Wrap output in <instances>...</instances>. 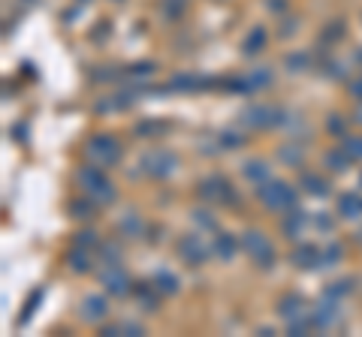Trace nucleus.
Segmentation results:
<instances>
[{"mask_svg": "<svg viewBox=\"0 0 362 337\" xmlns=\"http://www.w3.org/2000/svg\"><path fill=\"white\" fill-rule=\"evenodd\" d=\"M75 184L82 187V193H85L88 199H94L97 205H112L118 199L115 193V184H112L109 178H106V172H103V166H97V163H82L79 166V172H75Z\"/></svg>", "mask_w": 362, "mask_h": 337, "instance_id": "obj_1", "label": "nucleus"}, {"mask_svg": "<svg viewBox=\"0 0 362 337\" xmlns=\"http://www.w3.org/2000/svg\"><path fill=\"white\" fill-rule=\"evenodd\" d=\"M256 199H260L269 211L287 214L290 208H296V205H299V190H293L287 181H272L269 178L266 184L256 187Z\"/></svg>", "mask_w": 362, "mask_h": 337, "instance_id": "obj_2", "label": "nucleus"}, {"mask_svg": "<svg viewBox=\"0 0 362 337\" xmlns=\"http://www.w3.org/2000/svg\"><path fill=\"white\" fill-rule=\"evenodd\" d=\"M85 157L90 163L103 166V168H112L121 163V157H124V151H121V142L115 136H106V133H97L90 136L88 145H85Z\"/></svg>", "mask_w": 362, "mask_h": 337, "instance_id": "obj_3", "label": "nucleus"}, {"mask_svg": "<svg viewBox=\"0 0 362 337\" xmlns=\"http://www.w3.org/2000/svg\"><path fill=\"white\" fill-rule=\"evenodd\" d=\"M284 109H278V105H248L245 112H241V124L248 129H275V127H284Z\"/></svg>", "mask_w": 362, "mask_h": 337, "instance_id": "obj_4", "label": "nucleus"}, {"mask_svg": "<svg viewBox=\"0 0 362 337\" xmlns=\"http://www.w3.org/2000/svg\"><path fill=\"white\" fill-rule=\"evenodd\" d=\"M241 250H245L248 256H251L254 262L263 268V271L275 265V247H272V241L266 238V232H260V229H248V232L241 235Z\"/></svg>", "mask_w": 362, "mask_h": 337, "instance_id": "obj_5", "label": "nucleus"}, {"mask_svg": "<svg viewBox=\"0 0 362 337\" xmlns=\"http://www.w3.org/2000/svg\"><path fill=\"white\" fill-rule=\"evenodd\" d=\"M142 166H145V175L163 181V178H172V175L178 172V157L172 154L169 148H151L148 154L142 157Z\"/></svg>", "mask_w": 362, "mask_h": 337, "instance_id": "obj_6", "label": "nucleus"}, {"mask_svg": "<svg viewBox=\"0 0 362 337\" xmlns=\"http://www.w3.org/2000/svg\"><path fill=\"white\" fill-rule=\"evenodd\" d=\"M200 196L208 202H221V205H239V193L224 175H208L206 181H200Z\"/></svg>", "mask_w": 362, "mask_h": 337, "instance_id": "obj_7", "label": "nucleus"}, {"mask_svg": "<svg viewBox=\"0 0 362 337\" xmlns=\"http://www.w3.org/2000/svg\"><path fill=\"white\" fill-rule=\"evenodd\" d=\"M311 319H314V328H317V332H329V328H335V325L344 319L341 301H335V298L323 295L320 301H317V308L311 310Z\"/></svg>", "mask_w": 362, "mask_h": 337, "instance_id": "obj_8", "label": "nucleus"}, {"mask_svg": "<svg viewBox=\"0 0 362 337\" xmlns=\"http://www.w3.org/2000/svg\"><path fill=\"white\" fill-rule=\"evenodd\" d=\"M100 283H103V289L109 295H115V298H124V295H130L133 292V283H130V274L121 268V262L115 265H103V271H100Z\"/></svg>", "mask_w": 362, "mask_h": 337, "instance_id": "obj_9", "label": "nucleus"}, {"mask_svg": "<svg viewBox=\"0 0 362 337\" xmlns=\"http://www.w3.org/2000/svg\"><path fill=\"white\" fill-rule=\"evenodd\" d=\"M211 250L206 241L200 238V235H184V238L178 241V256H181V262H187V265H206L208 262V256H211Z\"/></svg>", "mask_w": 362, "mask_h": 337, "instance_id": "obj_10", "label": "nucleus"}, {"mask_svg": "<svg viewBox=\"0 0 362 337\" xmlns=\"http://www.w3.org/2000/svg\"><path fill=\"white\" fill-rule=\"evenodd\" d=\"M308 220H311V214H308L305 208H290L287 214H281V232H284V238H290V241H299L302 238V232H305V226H308Z\"/></svg>", "mask_w": 362, "mask_h": 337, "instance_id": "obj_11", "label": "nucleus"}, {"mask_svg": "<svg viewBox=\"0 0 362 337\" xmlns=\"http://www.w3.org/2000/svg\"><path fill=\"white\" fill-rule=\"evenodd\" d=\"M79 316L90 325H100V323H106V316H109V301H106L103 295H85L79 304Z\"/></svg>", "mask_w": 362, "mask_h": 337, "instance_id": "obj_12", "label": "nucleus"}, {"mask_svg": "<svg viewBox=\"0 0 362 337\" xmlns=\"http://www.w3.org/2000/svg\"><path fill=\"white\" fill-rule=\"evenodd\" d=\"M290 262L296 268H305V271H314V268L320 265V247H317V244H299V247H293V253H290Z\"/></svg>", "mask_w": 362, "mask_h": 337, "instance_id": "obj_13", "label": "nucleus"}, {"mask_svg": "<svg viewBox=\"0 0 362 337\" xmlns=\"http://www.w3.org/2000/svg\"><path fill=\"white\" fill-rule=\"evenodd\" d=\"M67 268H70L73 274H88L90 268H94V256H90V250L73 244V247L67 250Z\"/></svg>", "mask_w": 362, "mask_h": 337, "instance_id": "obj_14", "label": "nucleus"}, {"mask_svg": "<svg viewBox=\"0 0 362 337\" xmlns=\"http://www.w3.org/2000/svg\"><path fill=\"white\" fill-rule=\"evenodd\" d=\"M305 313V298H302L299 292H287L278 298V316L284 319V323H290V319H296Z\"/></svg>", "mask_w": 362, "mask_h": 337, "instance_id": "obj_15", "label": "nucleus"}, {"mask_svg": "<svg viewBox=\"0 0 362 337\" xmlns=\"http://www.w3.org/2000/svg\"><path fill=\"white\" fill-rule=\"evenodd\" d=\"M299 187L305 190L308 196H317V199H323V196L332 193V184L323 178V175H317V172H302L299 175Z\"/></svg>", "mask_w": 362, "mask_h": 337, "instance_id": "obj_16", "label": "nucleus"}, {"mask_svg": "<svg viewBox=\"0 0 362 337\" xmlns=\"http://www.w3.org/2000/svg\"><path fill=\"white\" fill-rule=\"evenodd\" d=\"M241 238H236V235L230 232H217V238L211 241V250H215V256L221 259V262H232V256H236Z\"/></svg>", "mask_w": 362, "mask_h": 337, "instance_id": "obj_17", "label": "nucleus"}, {"mask_svg": "<svg viewBox=\"0 0 362 337\" xmlns=\"http://www.w3.org/2000/svg\"><path fill=\"white\" fill-rule=\"evenodd\" d=\"M338 217H341V220H357V217H362V193L350 190V193L338 196Z\"/></svg>", "mask_w": 362, "mask_h": 337, "instance_id": "obj_18", "label": "nucleus"}, {"mask_svg": "<svg viewBox=\"0 0 362 337\" xmlns=\"http://www.w3.org/2000/svg\"><path fill=\"white\" fill-rule=\"evenodd\" d=\"M133 298L139 301V308L145 310V313H154L157 310V301H160V289L148 286V283H133Z\"/></svg>", "mask_w": 362, "mask_h": 337, "instance_id": "obj_19", "label": "nucleus"}, {"mask_svg": "<svg viewBox=\"0 0 362 337\" xmlns=\"http://www.w3.org/2000/svg\"><path fill=\"white\" fill-rule=\"evenodd\" d=\"M269 82H272V70H266V66L245 73L241 75V94H256V90H263Z\"/></svg>", "mask_w": 362, "mask_h": 337, "instance_id": "obj_20", "label": "nucleus"}, {"mask_svg": "<svg viewBox=\"0 0 362 337\" xmlns=\"http://www.w3.org/2000/svg\"><path fill=\"white\" fill-rule=\"evenodd\" d=\"M196 88H202V79H200V75H191V73L172 75L169 84H166V90H169V94H193Z\"/></svg>", "mask_w": 362, "mask_h": 337, "instance_id": "obj_21", "label": "nucleus"}, {"mask_svg": "<svg viewBox=\"0 0 362 337\" xmlns=\"http://www.w3.org/2000/svg\"><path fill=\"white\" fill-rule=\"evenodd\" d=\"M323 163H326V168H329V172L341 175V172H347V168H350L353 157L347 154V151L341 148V145H338V148H329L326 154H323Z\"/></svg>", "mask_w": 362, "mask_h": 337, "instance_id": "obj_22", "label": "nucleus"}, {"mask_svg": "<svg viewBox=\"0 0 362 337\" xmlns=\"http://www.w3.org/2000/svg\"><path fill=\"white\" fill-rule=\"evenodd\" d=\"M241 175H245L251 184L260 187V184H266L272 178V168L266 166V160H248V163L241 166Z\"/></svg>", "mask_w": 362, "mask_h": 337, "instance_id": "obj_23", "label": "nucleus"}, {"mask_svg": "<svg viewBox=\"0 0 362 337\" xmlns=\"http://www.w3.org/2000/svg\"><path fill=\"white\" fill-rule=\"evenodd\" d=\"M263 49H266V27L256 25V27L251 30V34L245 36V42H241V55L251 58V55H260Z\"/></svg>", "mask_w": 362, "mask_h": 337, "instance_id": "obj_24", "label": "nucleus"}, {"mask_svg": "<svg viewBox=\"0 0 362 337\" xmlns=\"http://www.w3.org/2000/svg\"><path fill=\"white\" fill-rule=\"evenodd\" d=\"M121 235H124V238H142V235H145V223H142V217L136 211H127L124 217H121Z\"/></svg>", "mask_w": 362, "mask_h": 337, "instance_id": "obj_25", "label": "nucleus"}, {"mask_svg": "<svg viewBox=\"0 0 362 337\" xmlns=\"http://www.w3.org/2000/svg\"><path fill=\"white\" fill-rule=\"evenodd\" d=\"M302 145L299 142H284L281 148H278V160H281L284 166H290V168H302Z\"/></svg>", "mask_w": 362, "mask_h": 337, "instance_id": "obj_26", "label": "nucleus"}, {"mask_svg": "<svg viewBox=\"0 0 362 337\" xmlns=\"http://www.w3.org/2000/svg\"><path fill=\"white\" fill-rule=\"evenodd\" d=\"M94 199H88L85 193H82L79 199H73V202L70 205H67V211H70V217L73 220H90V217H94Z\"/></svg>", "mask_w": 362, "mask_h": 337, "instance_id": "obj_27", "label": "nucleus"}, {"mask_svg": "<svg viewBox=\"0 0 362 337\" xmlns=\"http://www.w3.org/2000/svg\"><path fill=\"white\" fill-rule=\"evenodd\" d=\"M154 286L160 289L163 295H176L181 283H178V277H176V274H172V271H166V268H160V271L154 274Z\"/></svg>", "mask_w": 362, "mask_h": 337, "instance_id": "obj_28", "label": "nucleus"}, {"mask_svg": "<svg viewBox=\"0 0 362 337\" xmlns=\"http://www.w3.org/2000/svg\"><path fill=\"white\" fill-rule=\"evenodd\" d=\"M341 256H344V250H341V244H335V241H329L326 247L320 250V265L317 268H335L338 262H341Z\"/></svg>", "mask_w": 362, "mask_h": 337, "instance_id": "obj_29", "label": "nucleus"}, {"mask_svg": "<svg viewBox=\"0 0 362 337\" xmlns=\"http://www.w3.org/2000/svg\"><path fill=\"white\" fill-rule=\"evenodd\" d=\"M97 250H100V259H103V265H115V262H121V244H115V241H100L97 244Z\"/></svg>", "mask_w": 362, "mask_h": 337, "instance_id": "obj_30", "label": "nucleus"}, {"mask_svg": "<svg viewBox=\"0 0 362 337\" xmlns=\"http://www.w3.org/2000/svg\"><path fill=\"white\" fill-rule=\"evenodd\" d=\"M341 148L353 157V163H362V136H341Z\"/></svg>", "mask_w": 362, "mask_h": 337, "instance_id": "obj_31", "label": "nucleus"}, {"mask_svg": "<svg viewBox=\"0 0 362 337\" xmlns=\"http://www.w3.org/2000/svg\"><path fill=\"white\" fill-rule=\"evenodd\" d=\"M350 292H353V283L350 280H335V283H329V286L323 289V295L335 298V301H341V298L350 295Z\"/></svg>", "mask_w": 362, "mask_h": 337, "instance_id": "obj_32", "label": "nucleus"}, {"mask_svg": "<svg viewBox=\"0 0 362 337\" xmlns=\"http://www.w3.org/2000/svg\"><path fill=\"white\" fill-rule=\"evenodd\" d=\"M103 334H112V337H118V334H142V325L124 319V323H118V325H106Z\"/></svg>", "mask_w": 362, "mask_h": 337, "instance_id": "obj_33", "label": "nucleus"}, {"mask_svg": "<svg viewBox=\"0 0 362 337\" xmlns=\"http://www.w3.org/2000/svg\"><path fill=\"white\" fill-rule=\"evenodd\" d=\"M193 223L200 226V229H206V232H217V220H215V214L206 211V208H196V211H193Z\"/></svg>", "mask_w": 362, "mask_h": 337, "instance_id": "obj_34", "label": "nucleus"}, {"mask_svg": "<svg viewBox=\"0 0 362 337\" xmlns=\"http://www.w3.org/2000/svg\"><path fill=\"white\" fill-rule=\"evenodd\" d=\"M73 244H79V247L94 250L97 244H100V238H97V232H94V229H82V232H75V235H73Z\"/></svg>", "mask_w": 362, "mask_h": 337, "instance_id": "obj_35", "label": "nucleus"}, {"mask_svg": "<svg viewBox=\"0 0 362 337\" xmlns=\"http://www.w3.org/2000/svg\"><path fill=\"white\" fill-rule=\"evenodd\" d=\"M217 139H221V145H217L221 151H236V148H241V145H245V142H241V136L232 133V129H224Z\"/></svg>", "mask_w": 362, "mask_h": 337, "instance_id": "obj_36", "label": "nucleus"}, {"mask_svg": "<svg viewBox=\"0 0 362 337\" xmlns=\"http://www.w3.org/2000/svg\"><path fill=\"white\" fill-rule=\"evenodd\" d=\"M308 64H311V58L302 55V51H293V55H287V70H290V73H302Z\"/></svg>", "mask_w": 362, "mask_h": 337, "instance_id": "obj_37", "label": "nucleus"}, {"mask_svg": "<svg viewBox=\"0 0 362 337\" xmlns=\"http://www.w3.org/2000/svg\"><path fill=\"white\" fill-rule=\"evenodd\" d=\"M154 70H157L154 64H148V60H142V64H133L127 73H130L133 79H148V75H154Z\"/></svg>", "mask_w": 362, "mask_h": 337, "instance_id": "obj_38", "label": "nucleus"}, {"mask_svg": "<svg viewBox=\"0 0 362 337\" xmlns=\"http://www.w3.org/2000/svg\"><path fill=\"white\" fill-rule=\"evenodd\" d=\"M40 298H43V289H36V292H30L27 304H25V313H21V316H19V323H21V325H25L27 319H30V313H34V308H36V304H40Z\"/></svg>", "mask_w": 362, "mask_h": 337, "instance_id": "obj_39", "label": "nucleus"}, {"mask_svg": "<svg viewBox=\"0 0 362 337\" xmlns=\"http://www.w3.org/2000/svg\"><path fill=\"white\" fill-rule=\"evenodd\" d=\"M311 220H314V226L320 229V232H335V220L326 217V214H311Z\"/></svg>", "mask_w": 362, "mask_h": 337, "instance_id": "obj_40", "label": "nucleus"}, {"mask_svg": "<svg viewBox=\"0 0 362 337\" xmlns=\"http://www.w3.org/2000/svg\"><path fill=\"white\" fill-rule=\"evenodd\" d=\"M344 127H347V121L341 118V114H329V124H326V129L332 136H344Z\"/></svg>", "mask_w": 362, "mask_h": 337, "instance_id": "obj_41", "label": "nucleus"}, {"mask_svg": "<svg viewBox=\"0 0 362 337\" xmlns=\"http://www.w3.org/2000/svg\"><path fill=\"white\" fill-rule=\"evenodd\" d=\"M347 90H350L353 99H359V103H362V75H357V79L347 82Z\"/></svg>", "mask_w": 362, "mask_h": 337, "instance_id": "obj_42", "label": "nucleus"}, {"mask_svg": "<svg viewBox=\"0 0 362 337\" xmlns=\"http://www.w3.org/2000/svg\"><path fill=\"white\" fill-rule=\"evenodd\" d=\"M157 129H160V124H139L136 133H157Z\"/></svg>", "mask_w": 362, "mask_h": 337, "instance_id": "obj_43", "label": "nucleus"}, {"mask_svg": "<svg viewBox=\"0 0 362 337\" xmlns=\"http://www.w3.org/2000/svg\"><path fill=\"white\" fill-rule=\"evenodd\" d=\"M353 121H357V124L362 127V103H359V109H357V114H353Z\"/></svg>", "mask_w": 362, "mask_h": 337, "instance_id": "obj_44", "label": "nucleus"}, {"mask_svg": "<svg viewBox=\"0 0 362 337\" xmlns=\"http://www.w3.org/2000/svg\"><path fill=\"white\" fill-rule=\"evenodd\" d=\"M357 238H359V244H362V229H359V235H357Z\"/></svg>", "mask_w": 362, "mask_h": 337, "instance_id": "obj_45", "label": "nucleus"}, {"mask_svg": "<svg viewBox=\"0 0 362 337\" xmlns=\"http://www.w3.org/2000/svg\"><path fill=\"white\" fill-rule=\"evenodd\" d=\"M359 60H362V49H359Z\"/></svg>", "mask_w": 362, "mask_h": 337, "instance_id": "obj_46", "label": "nucleus"}]
</instances>
